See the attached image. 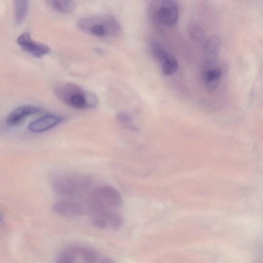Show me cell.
I'll list each match as a JSON object with an SVG mask.
<instances>
[{"mask_svg":"<svg viewBox=\"0 0 263 263\" xmlns=\"http://www.w3.org/2000/svg\"><path fill=\"white\" fill-rule=\"evenodd\" d=\"M54 95L67 106L79 110L90 109L98 104L95 94L71 82L58 84L54 88Z\"/></svg>","mask_w":263,"mask_h":263,"instance_id":"1","label":"cell"},{"mask_svg":"<svg viewBox=\"0 0 263 263\" xmlns=\"http://www.w3.org/2000/svg\"><path fill=\"white\" fill-rule=\"evenodd\" d=\"M92 183L88 175L68 173L57 175L51 180L52 190L57 194L67 197H74L87 191Z\"/></svg>","mask_w":263,"mask_h":263,"instance_id":"2","label":"cell"},{"mask_svg":"<svg viewBox=\"0 0 263 263\" xmlns=\"http://www.w3.org/2000/svg\"><path fill=\"white\" fill-rule=\"evenodd\" d=\"M78 26L83 32L99 37L116 36L121 29L117 18L107 14L82 17L78 21Z\"/></svg>","mask_w":263,"mask_h":263,"instance_id":"3","label":"cell"},{"mask_svg":"<svg viewBox=\"0 0 263 263\" xmlns=\"http://www.w3.org/2000/svg\"><path fill=\"white\" fill-rule=\"evenodd\" d=\"M122 204L120 193L112 186L103 185L92 190L88 197L87 205L92 213L99 210L118 208Z\"/></svg>","mask_w":263,"mask_h":263,"instance_id":"4","label":"cell"},{"mask_svg":"<svg viewBox=\"0 0 263 263\" xmlns=\"http://www.w3.org/2000/svg\"><path fill=\"white\" fill-rule=\"evenodd\" d=\"M98 253L86 246L72 245L67 246L58 254L55 263H101Z\"/></svg>","mask_w":263,"mask_h":263,"instance_id":"5","label":"cell"},{"mask_svg":"<svg viewBox=\"0 0 263 263\" xmlns=\"http://www.w3.org/2000/svg\"><path fill=\"white\" fill-rule=\"evenodd\" d=\"M149 16L155 24L167 26L175 25L178 18V8L173 1H153L148 7Z\"/></svg>","mask_w":263,"mask_h":263,"instance_id":"6","label":"cell"},{"mask_svg":"<svg viewBox=\"0 0 263 263\" xmlns=\"http://www.w3.org/2000/svg\"><path fill=\"white\" fill-rule=\"evenodd\" d=\"M92 225L101 230H117L123 224L121 215L109 209L102 210L91 213Z\"/></svg>","mask_w":263,"mask_h":263,"instance_id":"7","label":"cell"},{"mask_svg":"<svg viewBox=\"0 0 263 263\" xmlns=\"http://www.w3.org/2000/svg\"><path fill=\"white\" fill-rule=\"evenodd\" d=\"M51 209L55 214L65 217L78 216L89 211L87 206L79 201L68 199L55 201Z\"/></svg>","mask_w":263,"mask_h":263,"instance_id":"8","label":"cell"},{"mask_svg":"<svg viewBox=\"0 0 263 263\" xmlns=\"http://www.w3.org/2000/svg\"><path fill=\"white\" fill-rule=\"evenodd\" d=\"M16 42L25 52L35 58H42L50 51L48 46L33 40L28 32L21 34Z\"/></svg>","mask_w":263,"mask_h":263,"instance_id":"9","label":"cell"},{"mask_svg":"<svg viewBox=\"0 0 263 263\" xmlns=\"http://www.w3.org/2000/svg\"><path fill=\"white\" fill-rule=\"evenodd\" d=\"M42 111L40 107L32 105L19 106L11 111L6 118V123L10 126L20 124L28 117Z\"/></svg>","mask_w":263,"mask_h":263,"instance_id":"10","label":"cell"},{"mask_svg":"<svg viewBox=\"0 0 263 263\" xmlns=\"http://www.w3.org/2000/svg\"><path fill=\"white\" fill-rule=\"evenodd\" d=\"M221 41L217 35H213L206 40L203 48V59L205 70L212 68L216 61L220 49Z\"/></svg>","mask_w":263,"mask_h":263,"instance_id":"11","label":"cell"},{"mask_svg":"<svg viewBox=\"0 0 263 263\" xmlns=\"http://www.w3.org/2000/svg\"><path fill=\"white\" fill-rule=\"evenodd\" d=\"M64 120L62 116L55 114H47L31 122L28 129L32 133L45 132L59 125Z\"/></svg>","mask_w":263,"mask_h":263,"instance_id":"12","label":"cell"},{"mask_svg":"<svg viewBox=\"0 0 263 263\" xmlns=\"http://www.w3.org/2000/svg\"><path fill=\"white\" fill-rule=\"evenodd\" d=\"M221 77V71L219 68H212L204 71L203 79L209 91H212L217 88Z\"/></svg>","mask_w":263,"mask_h":263,"instance_id":"13","label":"cell"},{"mask_svg":"<svg viewBox=\"0 0 263 263\" xmlns=\"http://www.w3.org/2000/svg\"><path fill=\"white\" fill-rule=\"evenodd\" d=\"M187 31L193 41L198 45H203L205 42V33L203 28L195 23H190Z\"/></svg>","mask_w":263,"mask_h":263,"instance_id":"14","label":"cell"},{"mask_svg":"<svg viewBox=\"0 0 263 263\" xmlns=\"http://www.w3.org/2000/svg\"><path fill=\"white\" fill-rule=\"evenodd\" d=\"M14 21L17 25L21 24L24 20L28 8L26 0L14 1Z\"/></svg>","mask_w":263,"mask_h":263,"instance_id":"15","label":"cell"},{"mask_svg":"<svg viewBox=\"0 0 263 263\" xmlns=\"http://www.w3.org/2000/svg\"><path fill=\"white\" fill-rule=\"evenodd\" d=\"M50 5L57 11L63 13L72 12L76 7V4L73 1H49Z\"/></svg>","mask_w":263,"mask_h":263,"instance_id":"16","label":"cell"},{"mask_svg":"<svg viewBox=\"0 0 263 263\" xmlns=\"http://www.w3.org/2000/svg\"><path fill=\"white\" fill-rule=\"evenodd\" d=\"M150 47L154 55L161 64L172 55L161 44L155 41L151 42Z\"/></svg>","mask_w":263,"mask_h":263,"instance_id":"17","label":"cell"},{"mask_svg":"<svg viewBox=\"0 0 263 263\" xmlns=\"http://www.w3.org/2000/svg\"><path fill=\"white\" fill-rule=\"evenodd\" d=\"M178 66V61L172 55L161 64L162 71L166 76L172 74L175 72L177 70Z\"/></svg>","mask_w":263,"mask_h":263,"instance_id":"18","label":"cell"},{"mask_svg":"<svg viewBox=\"0 0 263 263\" xmlns=\"http://www.w3.org/2000/svg\"><path fill=\"white\" fill-rule=\"evenodd\" d=\"M117 119L124 128L133 131L137 130V128L133 124L132 117L127 112L124 111L118 112L117 115Z\"/></svg>","mask_w":263,"mask_h":263,"instance_id":"19","label":"cell"},{"mask_svg":"<svg viewBox=\"0 0 263 263\" xmlns=\"http://www.w3.org/2000/svg\"><path fill=\"white\" fill-rule=\"evenodd\" d=\"M101 263H116L115 261L109 257L103 258Z\"/></svg>","mask_w":263,"mask_h":263,"instance_id":"20","label":"cell"}]
</instances>
